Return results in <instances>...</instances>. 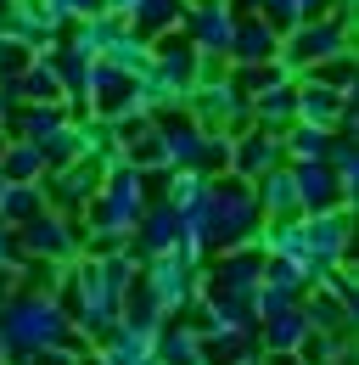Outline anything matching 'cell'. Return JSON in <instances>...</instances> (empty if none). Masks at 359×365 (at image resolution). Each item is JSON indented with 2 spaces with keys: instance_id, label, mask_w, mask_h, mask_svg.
<instances>
[{
  "instance_id": "1",
  "label": "cell",
  "mask_w": 359,
  "mask_h": 365,
  "mask_svg": "<svg viewBox=\"0 0 359 365\" xmlns=\"http://www.w3.org/2000/svg\"><path fill=\"white\" fill-rule=\"evenodd\" d=\"M275 51H281V29H269L259 11H241L224 56H230V62H275Z\"/></svg>"
},
{
  "instance_id": "2",
  "label": "cell",
  "mask_w": 359,
  "mask_h": 365,
  "mask_svg": "<svg viewBox=\"0 0 359 365\" xmlns=\"http://www.w3.org/2000/svg\"><path fill=\"white\" fill-rule=\"evenodd\" d=\"M6 91H17L23 101H62V96H68V91H62V79H56V68H51L45 56H34V62H28Z\"/></svg>"
},
{
  "instance_id": "3",
  "label": "cell",
  "mask_w": 359,
  "mask_h": 365,
  "mask_svg": "<svg viewBox=\"0 0 359 365\" xmlns=\"http://www.w3.org/2000/svg\"><path fill=\"white\" fill-rule=\"evenodd\" d=\"M11 11H17V0H0V29L11 23Z\"/></svg>"
}]
</instances>
